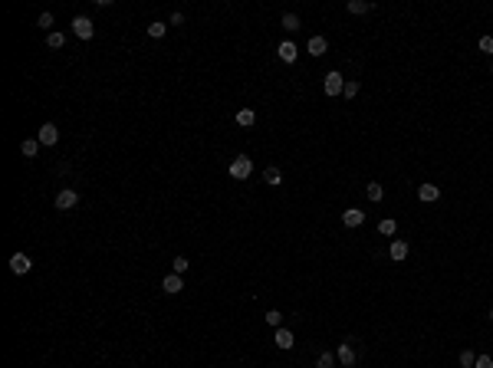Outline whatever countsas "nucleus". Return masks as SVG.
Wrapping results in <instances>:
<instances>
[{
	"mask_svg": "<svg viewBox=\"0 0 493 368\" xmlns=\"http://www.w3.org/2000/svg\"><path fill=\"white\" fill-rule=\"evenodd\" d=\"M342 224H345V227H362V224H365V210L348 207L345 214H342Z\"/></svg>",
	"mask_w": 493,
	"mask_h": 368,
	"instance_id": "obj_11",
	"label": "nucleus"
},
{
	"mask_svg": "<svg viewBox=\"0 0 493 368\" xmlns=\"http://www.w3.org/2000/svg\"><path fill=\"white\" fill-rule=\"evenodd\" d=\"M63 43H66L63 33H56V30H53V33H46V46H49V49H59Z\"/></svg>",
	"mask_w": 493,
	"mask_h": 368,
	"instance_id": "obj_22",
	"label": "nucleus"
},
{
	"mask_svg": "<svg viewBox=\"0 0 493 368\" xmlns=\"http://www.w3.org/2000/svg\"><path fill=\"white\" fill-rule=\"evenodd\" d=\"M388 257L395 260V263H401V260L408 257V243H404V240H391V247H388Z\"/></svg>",
	"mask_w": 493,
	"mask_h": 368,
	"instance_id": "obj_13",
	"label": "nucleus"
},
{
	"mask_svg": "<svg viewBox=\"0 0 493 368\" xmlns=\"http://www.w3.org/2000/svg\"><path fill=\"white\" fill-rule=\"evenodd\" d=\"M253 122H257V112H253V109H240V112H237V125L250 128Z\"/></svg>",
	"mask_w": 493,
	"mask_h": 368,
	"instance_id": "obj_15",
	"label": "nucleus"
},
{
	"mask_svg": "<svg viewBox=\"0 0 493 368\" xmlns=\"http://www.w3.org/2000/svg\"><path fill=\"white\" fill-rule=\"evenodd\" d=\"M76 204H79V194L73 188H63L59 194H56V207H59V210H73Z\"/></svg>",
	"mask_w": 493,
	"mask_h": 368,
	"instance_id": "obj_5",
	"label": "nucleus"
},
{
	"mask_svg": "<svg viewBox=\"0 0 493 368\" xmlns=\"http://www.w3.org/2000/svg\"><path fill=\"white\" fill-rule=\"evenodd\" d=\"M263 319H266V322H270V326H273V329H279V326H283V313H279V309H270V313H266V316H263Z\"/></svg>",
	"mask_w": 493,
	"mask_h": 368,
	"instance_id": "obj_25",
	"label": "nucleus"
},
{
	"mask_svg": "<svg viewBox=\"0 0 493 368\" xmlns=\"http://www.w3.org/2000/svg\"><path fill=\"white\" fill-rule=\"evenodd\" d=\"M316 368H335V355L332 352H322L319 358H316Z\"/></svg>",
	"mask_w": 493,
	"mask_h": 368,
	"instance_id": "obj_23",
	"label": "nucleus"
},
{
	"mask_svg": "<svg viewBox=\"0 0 493 368\" xmlns=\"http://www.w3.org/2000/svg\"><path fill=\"white\" fill-rule=\"evenodd\" d=\"M368 10H372L368 0H348V14H368Z\"/></svg>",
	"mask_w": 493,
	"mask_h": 368,
	"instance_id": "obj_19",
	"label": "nucleus"
},
{
	"mask_svg": "<svg viewBox=\"0 0 493 368\" xmlns=\"http://www.w3.org/2000/svg\"><path fill=\"white\" fill-rule=\"evenodd\" d=\"M165 33H168V23H165V20H152V27H148V36H152V40H161Z\"/></svg>",
	"mask_w": 493,
	"mask_h": 368,
	"instance_id": "obj_16",
	"label": "nucleus"
},
{
	"mask_svg": "<svg viewBox=\"0 0 493 368\" xmlns=\"http://www.w3.org/2000/svg\"><path fill=\"white\" fill-rule=\"evenodd\" d=\"M73 33H76L79 40H92V33H96V23H92L89 17H76V20H73Z\"/></svg>",
	"mask_w": 493,
	"mask_h": 368,
	"instance_id": "obj_3",
	"label": "nucleus"
},
{
	"mask_svg": "<svg viewBox=\"0 0 493 368\" xmlns=\"http://www.w3.org/2000/svg\"><path fill=\"white\" fill-rule=\"evenodd\" d=\"M263 181L270 184V188H276V184H283V174H279V168H266V171H263Z\"/></svg>",
	"mask_w": 493,
	"mask_h": 368,
	"instance_id": "obj_17",
	"label": "nucleus"
},
{
	"mask_svg": "<svg viewBox=\"0 0 493 368\" xmlns=\"http://www.w3.org/2000/svg\"><path fill=\"white\" fill-rule=\"evenodd\" d=\"M20 152H23V158H36V152H40V141H36V138H27V141L20 145Z\"/></svg>",
	"mask_w": 493,
	"mask_h": 368,
	"instance_id": "obj_18",
	"label": "nucleus"
},
{
	"mask_svg": "<svg viewBox=\"0 0 493 368\" xmlns=\"http://www.w3.org/2000/svg\"><path fill=\"white\" fill-rule=\"evenodd\" d=\"M30 257L27 253H14V257H10V273H17V276H23V273H30Z\"/></svg>",
	"mask_w": 493,
	"mask_h": 368,
	"instance_id": "obj_7",
	"label": "nucleus"
},
{
	"mask_svg": "<svg viewBox=\"0 0 493 368\" xmlns=\"http://www.w3.org/2000/svg\"><path fill=\"white\" fill-rule=\"evenodd\" d=\"M326 49H329L326 36H313L309 40V56H326Z\"/></svg>",
	"mask_w": 493,
	"mask_h": 368,
	"instance_id": "obj_14",
	"label": "nucleus"
},
{
	"mask_svg": "<svg viewBox=\"0 0 493 368\" xmlns=\"http://www.w3.org/2000/svg\"><path fill=\"white\" fill-rule=\"evenodd\" d=\"M322 89H326V96H342V89H345V79L339 76V72H326V79H322Z\"/></svg>",
	"mask_w": 493,
	"mask_h": 368,
	"instance_id": "obj_2",
	"label": "nucleus"
},
{
	"mask_svg": "<svg viewBox=\"0 0 493 368\" xmlns=\"http://www.w3.org/2000/svg\"><path fill=\"white\" fill-rule=\"evenodd\" d=\"M283 30L296 33V30H299V17H296V14H283Z\"/></svg>",
	"mask_w": 493,
	"mask_h": 368,
	"instance_id": "obj_24",
	"label": "nucleus"
},
{
	"mask_svg": "<svg viewBox=\"0 0 493 368\" xmlns=\"http://www.w3.org/2000/svg\"><path fill=\"white\" fill-rule=\"evenodd\" d=\"M161 289H165L168 296H178V292L184 289V279H181L178 273H171V276H165V279H161Z\"/></svg>",
	"mask_w": 493,
	"mask_h": 368,
	"instance_id": "obj_9",
	"label": "nucleus"
},
{
	"mask_svg": "<svg viewBox=\"0 0 493 368\" xmlns=\"http://www.w3.org/2000/svg\"><path fill=\"white\" fill-rule=\"evenodd\" d=\"M181 23H184V14H178V10H174L171 20H168V27H181Z\"/></svg>",
	"mask_w": 493,
	"mask_h": 368,
	"instance_id": "obj_32",
	"label": "nucleus"
},
{
	"mask_svg": "<svg viewBox=\"0 0 493 368\" xmlns=\"http://www.w3.org/2000/svg\"><path fill=\"white\" fill-rule=\"evenodd\" d=\"M250 174H253V161L247 158V155H240V158L230 161V178H234V181H247Z\"/></svg>",
	"mask_w": 493,
	"mask_h": 368,
	"instance_id": "obj_1",
	"label": "nucleus"
},
{
	"mask_svg": "<svg viewBox=\"0 0 493 368\" xmlns=\"http://www.w3.org/2000/svg\"><path fill=\"white\" fill-rule=\"evenodd\" d=\"M395 230H398V220H391V217H385V220L378 224V234H382V237H391Z\"/></svg>",
	"mask_w": 493,
	"mask_h": 368,
	"instance_id": "obj_20",
	"label": "nucleus"
},
{
	"mask_svg": "<svg viewBox=\"0 0 493 368\" xmlns=\"http://www.w3.org/2000/svg\"><path fill=\"white\" fill-rule=\"evenodd\" d=\"M276 53H279V59H283V63H296V56H299V46H296L293 40H283V43H279V49H276Z\"/></svg>",
	"mask_w": 493,
	"mask_h": 368,
	"instance_id": "obj_8",
	"label": "nucleus"
},
{
	"mask_svg": "<svg viewBox=\"0 0 493 368\" xmlns=\"http://www.w3.org/2000/svg\"><path fill=\"white\" fill-rule=\"evenodd\" d=\"M171 266H174V273H178V276H181V273L188 270L191 263H188V260H184V257H174V263H171Z\"/></svg>",
	"mask_w": 493,
	"mask_h": 368,
	"instance_id": "obj_30",
	"label": "nucleus"
},
{
	"mask_svg": "<svg viewBox=\"0 0 493 368\" xmlns=\"http://www.w3.org/2000/svg\"><path fill=\"white\" fill-rule=\"evenodd\" d=\"M273 342H276V348H283V352H290V348L296 345V339H293V332H290V329H283V326L276 329V335H273Z\"/></svg>",
	"mask_w": 493,
	"mask_h": 368,
	"instance_id": "obj_10",
	"label": "nucleus"
},
{
	"mask_svg": "<svg viewBox=\"0 0 493 368\" xmlns=\"http://www.w3.org/2000/svg\"><path fill=\"white\" fill-rule=\"evenodd\" d=\"M335 358H339V365H345V368H355V345H352V339H348V342H342V345H339V352H335Z\"/></svg>",
	"mask_w": 493,
	"mask_h": 368,
	"instance_id": "obj_6",
	"label": "nucleus"
},
{
	"mask_svg": "<svg viewBox=\"0 0 493 368\" xmlns=\"http://www.w3.org/2000/svg\"><path fill=\"white\" fill-rule=\"evenodd\" d=\"M36 141H40V145H56V141H59V128L53 125V122H46V125H40V132H36Z\"/></svg>",
	"mask_w": 493,
	"mask_h": 368,
	"instance_id": "obj_4",
	"label": "nucleus"
},
{
	"mask_svg": "<svg viewBox=\"0 0 493 368\" xmlns=\"http://www.w3.org/2000/svg\"><path fill=\"white\" fill-rule=\"evenodd\" d=\"M490 322H493V309H490Z\"/></svg>",
	"mask_w": 493,
	"mask_h": 368,
	"instance_id": "obj_33",
	"label": "nucleus"
},
{
	"mask_svg": "<svg viewBox=\"0 0 493 368\" xmlns=\"http://www.w3.org/2000/svg\"><path fill=\"white\" fill-rule=\"evenodd\" d=\"M473 368H493V358L490 355H477V365Z\"/></svg>",
	"mask_w": 493,
	"mask_h": 368,
	"instance_id": "obj_31",
	"label": "nucleus"
},
{
	"mask_svg": "<svg viewBox=\"0 0 493 368\" xmlns=\"http://www.w3.org/2000/svg\"><path fill=\"white\" fill-rule=\"evenodd\" d=\"M460 365H464V368H473V365H477V355H473L470 348H464V352H460Z\"/></svg>",
	"mask_w": 493,
	"mask_h": 368,
	"instance_id": "obj_26",
	"label": "nucleus"
},
{
	"mask_svg": "<svg viewBox=\"0 0 493 368\" xmlns=\"http://www.w3.org/2000/svg\"><path fill=\"white\" fill-rule=\"evenodd\" d=\"M490 72H493V66H490Z\"/></svg>",
	"mask_w": 493,
	"mask_h": 368,
	"instance_id": "obj_34",
	"label": "nucleus"
},
{
	"mask_svg": "<svg viewBox=\"0 0 493 368\" xmlns=\"http://www.w3.org/2000/svg\"><path fill=\"white\" fill-rule=\"evenodd\" d=\"M365 191H368V201H382V197H385V188L378 184V181H372Z\"/></svg>",
	"mask_w": 493,
	"mask_h": 368,
	"instance_id": "obj_21",
	"label": "nucleus"
},
{
	"mask_svg": "<svg viewBox=\"0 0 493 368\" xmlns=\"http://www.w3.org/2000/svg\"><path fill=\"white\" fill-rule=\"evenodd\" d=\"M417 197H421L424 204H431V201H438V197H441V188H438V184H421V188H417Z\"/></svg>",
	"mask_w": 493,
	"mask_h": 368,
	"instance_id": "obj_12",
	"label": "nucleus"
},
{
	"mask_svg": "<svg viewBox=\"0 0 493 368\" xmlns=\"http://www.w3.org/2000/svg\"><path fill=\"white\" fill-rule=\"evenodd\" d=\"M480 53H493V36H480Z\"/></svg>",
	"mask_w": 493,
	"mask_h": 368,
	"instance_id": "obj_29",
	"label": "nucleus"
},
{
	"mask_svg": "<svg viewBox=\"0 0 493 368\" xmlns=\"http://www.w3.org/2000/svg\"><path fill=\"white\" fill-rule=\"evenodd\" d=\"M342 96H345V99H355V96H359V83H355V79H352V83H345Z\"/></svg>",
	"mask_w": 493,
	"mask_h": 368,
	"instance_id": "obj_28",
	"label": "nucleus"
},
{
	"mask_svg": "<svg viewBox=\"0 0 493 368\" xmlns=\"http://www.w3.org/2000/svg\"><path fill=\"white\" fill-rule=\"evenodd\" d=\"M36 27L49 30V27H53V14H40V17H36ZM49 33H53V30H49Z\"/></svg>",
	"mask_w": 493,
	"mask_h": 368,
	"instance_id": "obj_27",
	"label": "nucleus"
}]
</instances>
